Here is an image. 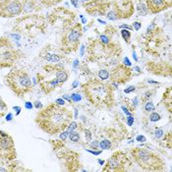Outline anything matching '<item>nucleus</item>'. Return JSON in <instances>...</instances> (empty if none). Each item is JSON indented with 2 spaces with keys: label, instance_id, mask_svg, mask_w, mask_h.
<instances>
[{
  "label": "nucleus",
  "instance_id": "nucleus-1",
  "mask_svg": "<svg viewBox=\"0 0 172 172\" xmlns=\"http://www.w3.org/2000/svg\"><path fill=\"white\" fill-rule=\"evenodd\" d=\"M72 117V112L68 108L54 102L39 109L35 122L44 133L57 135L66 130Z\"/></svg>",
  "mask_w": 172,
  "mask_h": 172
},
{
  "label": "nucleus",
  "instance_id": "nucleus-2",
  "mask_svg": "<svg viewBox=\"0 0 172 172\" xmlns=\"http://www.w3.org/2000/svg\"><path fill=\"white\" fill-rule=\"evenodd\" d=\"M86 99L97 108H110L114 104V89L111 84L100 79H89L82 86Z\"/></svg>",
  "mask_w": 172,
  "mask_h": 172
},
{
  "label": "nucleus",
  "instance_id": "nucleus-3",
  "mask_svg": "<svg viewBox=\"0 0 172 172\" xmlns=\"http://www.w3.org/2000/svg\"><path fill=\"white\" fill-rule=\"evenodd\" d=\"M4 82L18 97H24L34 88L30 75L23 69L11 70L4 78Z\"/></svg>",
  "mask_w": 172,
  "mask_h": 172
},
{
  "label": "nucleus",
  "instance_id": "nucleus-4",
  "mask_svg": "<svg viewBox=\"0 0 172 172\" xmlns=\"http://www.w3.org/2000/svg\"><path fill=\"white\" fill-rule=\"evenodd\" d=\"M135 162L146 171H163L166 168L165 162L157 153L147 149L135 147L131 150Z\"/></svg>",
  "mask_w": 172,
  "mask_h": 172
},
{
  "label": "nucleus",
  "instance_id": "nucleus-5",
  "mask_svg": "<svg viewBox=\"0 0 172 172\" xmlns=\"http://www.w3.org/2000/svg\"><path fill=\"white\" fill-rule=\"evenodd\" d=\"M83 35V30L80 23L75 24L72 27H69L63 32L61 38V50L65 54L78 50L80 46L81 38Z\"/></svg>",
  "mask_w": 172,
  "mask_h": 172
},
{
  "label": "nucleus",
  "instance_id": "nucleus-6",
  "mask_svg": "<svg viewBox=\"0 0 172 172\" xmlns=\"http://www.w3.org/2000/svg\"><path fill=\"white\" fill-rule=\"evenodd\" d=\"M22 53L14 46L11 40L6 36L0 38V68L13 67Z\"/></svg>",
  "mask_w": 172,
  "mask_h": 172
},
{
  "label": "nucleus",
  "instance_id": "nucleus-7",
  "mask_svg": "<svg viewBox=\"0 0 172 172\" xmlns=\"http://www.w3.org/2000/svg\"><path fill=\"white\" fill-rule=\"evenodd\" d=\"M17 157L13 138L4 131H0V158L11 161Z\"/></svg>",
  "mask_w": 172,
  "mask_h": 172
},
{
  "label": "nucleus",
  "instance_id": "nucleus-8",
  "mask_svg": "<svg viewBox=\"0 0 172 172\" xmlns=\"http://www.w3.org/2000/svg\"><path fill=\"white\" fill-rule=\"evenodd\" d=\"M89 54L93 57V60H99L103 57L112 58L115 54L114 52V46L110 42L108 44H104L99 40H95L89 44L88 49Z\"/></svg>",
  "mask_w": 172,
  "mask_h": 172
},
{
  "label": "nucleus",
  "instance_id": "nucleus-9",
  "mask_svg": "<svg viewBox=\"0 0 172 172\" xmlns=\"http://www.w3.org/2000/svg\"><path fill=\"white\" fill-rule=\"evenodd\" d=\"M130 165L131 161L127 154L123 151H116L106 162L103 171H126Z\"/></svg>",
  "mask_w": 172,
  "mask_h": 172
},
{
  "label": "nucleus",
  "instance_id": "nucleus-10",
  "mask_svg": "<svg viewBox=\"0 0 172 172\" xmlns=\"http://www.w3.org/2000/svg\"><path fill=\"white\" fill-rule=\"evenodd\" d=\"M21 14V0H3V1H0V17L1 18H14Z\"/></svg>",
  "mask_w": 172,
  "mask_h": 172
},
{
  "label": "nucleus",
  "instance_id": "nucleus-11",
  "mask_svg": "<svg viewBox=\"0 0 172 172\" xmlns=\"http://www.w3.org/2000/svg\"><path fill=\"white\" fill-rule=\"evenodd\" d=\"M132 69L124 64H117L113 68L111 73H109V77L111 79V83H116L118 85L126 84L131 80L132 77Z\"/></svg>",
  "mask_w": 172,
  "mask_h": 172
},
{
  "label": "nucleus",
  "instance_id": "nucleus-12",
  "mask_svg": "<svg viewBox=\"0 0 172 172\" xmlns=\"http://www.w3.org/2000/svg\"><path fill=\"white\" fill-rule=\"evenodd\" d=\"M147 10L151 14H157L171 6L170 0H147L146 1Z\"/></svg>",
  "mask_w": 172,
  "mask_h": 172
},
{
  "label": "nucleus",
  "instance_id": "nucleus-13",
  "mask_svg": "<svg viewBox=\"0 0 172 172\" xmlns=\"http://www.w3.org/2000/svg\"><path fill=\"white\" fill-rule=\"evenodd\" d=\"M39 0H23L22 1V13L23 14H32L42 10Z\"/></svg>",
  "mask_w": 172,
  "mask_h": 172
},
{
  "label": "nucleus",
  "instance_id": "nucleus-14",
  "mask_svg": "<svg viewBox=\"0 0 172 172\" xmlns=\"http://www.w3.org/2000/svg\"><path fill=\"white\" fill-rule=\"evenodd\" d=\"M39 57L42 58L43 60L47 61V62H52V63H58L60 60H62L64 58V55L62 54H55L52 53L49 50L48 46H44L39 52Z\"/></svg>",
  "mask_w": 172,
  "mask_h": 172
},
{
  "label": "nucleus",
  "instance_id": "nucleus-15",
  "mask_svg": "<svg viewBox=\"0 0 172 172\" xmlns=\"http://www.w3.org/2000/svg\"><path fill=\"white\" fill-rule=\"evenodd\" d=\"M39 86H40V88H42V89L43 91V93H46V95L52 93L53 91H55L57 88H59L61 86L56 78H55V79H52V80H48V81L40 80V81H39Z\"/></svg>",
  "mask_w": 172,
  "mask_h": 172
},
{
  "label": "nucleus",
  "instance_id": "nucleus-16",
  "mask_svg": "<svg viewBox=\"0 0 172 172\" xmlns=\"http://www.w3.org/2000/svg\"><path fill=\"white\" fill-rule=\"evenodd\" d=\"M163 100L165 102H163L165 107L168 109V111L171 112V108H172V96H171V88H167L165 91L164 95H163Z\"/></svg>",
  "mask_w": 172,
  "mask_h": 172
},
{
  "label": "nucleus",
  "instance_id": "nucleus-17",
  "mask_svg": "<svg viewBox=\"0 0 172 172\" xmlns=\"http://www.w3.org/2000/svg\"><path fill=\"white\" fill-rule=\"evenodd\" d=\"M54 73H55V78H56L57 80H58L60 85H63L65 82H67L68 78H69V75H68V73L65 71L63 68L58 69V70L55 71Z\"/></svg>",
  "mask_w": 172,
  "mask_h": 172
},
{
  "label": "nucleus",
  "instance_id": "nucleus-18",
  "mask_svg": "<svg viewBox=\"0 0 172 172\" xmlns=\"http://www.w3.org/2000/svg\"><path fill=\"white\" fill-rule=\"evenodd\" d=\"M62 0H39V2L46 8H51L59 4Z\"/></svg>",
  "mask_w": 172,
  "mask_h": 172
},
{
  "label": "nucleus",
  "instance_id": "nucleus-19",
  "mask_svg": "<svg viewBox=\"0 0 172 172\" xmlns=\"http://www.w3.org/2000/svg\"><path fill=\"white\" fill-rule=\"evenodd\" d=\"M137 10H138L139 16H146L149 13V10H147L146 3H139L137 5Z\"/></svg>",
  "mask_w": 172,
  "mask_h": 172
},
{
  "label": "nucleus",
  "instance_id": "nucleus-20",
  "mask_svg": "<svg viewBox=\"0 0 172 172\" xmlns=\"http://www.w3.org/2000/svg\"><path fill=\"white\" fill-rule=\"evenodd\" d=\"M121 35H122L123 39H124L127 43L130 42V39H131V32H129V30L123 29V30L121 31Z\"/></svg>",
  "mask_w": 172,
  "mask_h": 172
},
{
  "label": "nucleus",
  "instance_id": "nucleus-21",
  "mask_svg": "<svg viewBox=\"0 0 172 172\" xmlns=\"http://www.w3.org/2000/svg\"><path fill=\"white\" fill-rule=\"evenodd\" d=\"M101 150H108L111 147V142L109 140H102L101 142H99V146Z\"/></svg>",
  "mask_w": 172,
  "mask_h": 172
},
{
  "label": "nucleus",
  "instance_id": "nucleus-22",
  "mask_svg": "<svg viewBox=\"0 0 172 172\" xmlns=\"http://www.w3.org/2000/svg\"><path fill=\"white\" fill-rule=\"evenodd\" d=\"M69 139H70L71 142H74V143H77L80 141V134L78 132H71L69 134Z\"/></svg>",
  "mask_w": 172,
  "mask_h": 172
},
{
  "label": "nucleus",
  "instance_id": "nucleus-23",
  "mask_svg": "<svg viewBox=\"0 0 172 172\" xmlns=\"http://www.w3.org/2000/svg\"><path fill=\"white\" fill-rule=\"evenodd\" d=\"M98 78H99L100 80L104 81V80H107L109 78V72L107 70H100L98 72Z\"/></svg>",
  "mask_w": 172,
  "mask_h": 172
},
{
  "label": "nucleus",
  "instance_id": "nucleus-24",
  "mask_svg": "<svg viewBox=\"0 0 172 172\" xmlns=\"http://www.w3.org/2000/svg\"><path fill=\"white\" fill-rule=\"evenodd\" d=\"M145 110L147 112H151V111H153L154 110V104H153V101H147L146 102V105H145Z\"/></svg>",
  "mask_w": 172,
  "mask_h": 172
},
{
  "label": "nucleus",
  "instance_id": "nucleus-25",
  "mask_svg": "<svg viewBox=\"0 0 172 172\" xmlns=\"http://www.w3.org/2000/svg\"><path fill=\"white\" fill-rule=\"evenodd\" d=\"M150 120L151 122H157L158 120H160V115L157 112H153L150 115Z\"/></svg>",
  "mask_w": 172,
  "mask_h": 172
},
{
  "label": "nucleus",
  "instance_id": "nucleus-26",
  "mask_svg": "<svg viewBox=\"0 0 172 172\" xmlns=\"http://www.w3.org/2000/svg\"><path fill=\"white\" fill-rule=\"evenodd\" d=\"M99 40L100 42H102V43H104V44H108V43H110V39H109V36H107L106 35H101L100 36H99Z\"/></svg>",
  "mask_w": 172,
  "mask_h": 172
},
{
  "label": "nucleus",
  "instance_id": "nucleus-27",
  "mask_svg": "<svg viewBox=\"0 0 172 172\" xmlns=\"http://www.w3.org/2000/svg\"><path fill=\"white\" fill-rule=\"evenodd\" d=\"M163 135V131H162V129H160V128H158V129H155V132H154V136H155V138L157 139H159L161 136Z\"/></svg>",
  "mask_w": 172,
  "mask_h": 172
},
{
  "label": "nucleus",
  "instance_id": "nucleus-28",
  "mask_svg": "<svg viewBox=\"0 0 172 172\" xmlns=\"http://www.w3.org/2000/svg\"><path fill=\"white\" fill-rule=\"evenodd\" d=\"M68 136H69V132H68L67 130H64L63 132H61V133H60V139H61V140H62V141H65V140H66V138H67Z\"/></svg>",
  "mask_w": 172,
  "mask_h": 172
},
{
  "label": "nucleus",
  "instance_id": "nucleus-29",
  "mask_svg": "<svg viewBox=\"0 0 172 172\" xmlns=\"http://www.w3.org/2000/svg\"><path fill=\"white\" fill-rule=\"evenodd\" d=\"M71 100L78 102L79 100H81V96L79 95V93H73V95L71 96Z\"/></svg>",
  "mask_w": 172,
  "mask_h": 172
},
{
  "label": "nucleus",
  "instance_id": "nucleus-30",
  "mask_svg": "<svg viewBox=\"0 0 172 172\" xmlns=\"http://www.w3.org/2000/svg\"><path fill=\"white\" fill-rule=\"evenodd\" d=\"M85 136H86V139H87V143H89V141L92 140V133H91V131H89V130H86Z\"/></svg>",
  "mask_w": 172,
  "mask_h": 172
},
{
  "label": "nucleus",
  "instance_id": "nucleus-31",
  "mask_svg": "<svg viewBox=\"0 0 172 172\" xmlns=\"http://www.w3.org/2000/svg\"><path fill=\"white\" fill-rule=\"evenodd\" d=\"M142 27V23L140 22H134V25H133V29L135 31H139Z\"/></svg>",
  "mask_w": 172,
  "mask_h": 172
},
{
  "label": "nucleus",
  "instance_id": "nucleus-32",
  "mask_svg": "<svg viewBox=\"0 0 172 172\" xmlns=\"http://www.w3.org/2000/svg\"><path fill=\"white\" fill-rule=\"evenodd\" d=\"M25 107H26V109H28V110H32L34 108V105H32L31 101H26L25 102Z\"/></svg>",
  "mask_w": 172,
  "mask_h": 172
},
{
  "label": "nucleus",
  "instance_id": "nucleus-33",
  "mask_svg": "<svg viewBox=\"0 0 172 172\" xmlns=\"http://www.w3.org/2000/svg\"><path fill=\"white\" fill-rule=\"evenodd\" d=\"M135 89H136V88H135L134 86H131V87H129L128 89H124V93H130L131 92H134Z\"/></svg>",
  "mask_w": 172,
  "mask_h": 172
},
{
  "label": "nucleus",
  "instance_id": "nucleus-34",
  "mask_svg": "<svg viewBox=\"0 0 172 172\" xmlns=\"http://www.w3.org/2000/svg\"><path fill=\"white\" fill-rule=\"evenodd\" d=\"M133 123H134V117L129 115V117L127 118V124H128V126H132Z\"/></svg>",
  "mask_w": 172,
  "mask_h": 172
},
{
  "label": "nucleus",
  "instance_id": "nucleus-35",
  "mask_svg": "<svg viewBox=\"0 0 172 172\" xmlns=\"http://www.w3.org/2000/svg\"><path fill=\"white\" fill-rule=\"evenodd\" d=\"M55 103L57 104H59V105H64L65 104V100H64V98H57V99L55 100Z\"/></svg>",
  "mask_w": 172,
  "mask_h": 172
},
{
  "label": "nucleus",
  "instance_id": "nucleus-36",
  "mask_svg": "<svg viewBox=\"0 0 172 172\" xmlns=\"http://www.w3.org/2000/svg\"><path fill=\"white\" fill-rule=\"evenodd\" d=\"M153 96V92H147L146 93V96H145V99L147 100V101H149L150 100V97H151Z\"/></svg>",
  "mask_w": 172,
  "mask_h": 172
},
{
  "label": "nucleus",
  "instance_id": "nucleus-37",
  "mask_svg": "<svg viewBox=\"0 0 172 172\" xmlns=\"http://www.w3.org/2000/svg\"><path fill=\"white\" fill-rule=\"evenodd\" d=\"M34 106H35L36 109H39V110L42 108V104L40 103V101H39V100H36V101L35 102V105H34Z\"/></svg>",
  "mask_w": 172,
  "mask_h": 172
},
{
  "label": "nucleus",
  "instance_id": "nucleus-38",
  "mask_svg": "<svg viewBox=\"0 0 172 172\" xmlns=\"http://www.w3.org/2000/svg\"><path fill=\"white\" fill-rule=\"evenodd\" d=\"M98 146H99V142H97V141L93 142V143H92V145H91V147H93V149H95V150L97 149Z\"/></svg>",
  "mask_w": 172,
  "mask_h": 172
},
{
  "label": "nucleus",
  "instance_id": "nucleus-39",
  "mask_svg": "<svg viewBox=\"0 0 172 172\" xmlns=\"http://www.w3.org/2000/svg\"><path fill=\"white\" fill-rule=\"evenodd\" d=\"M123 64H124L125 66H128V67L131 66V62L129 61V59L127 58V57H126V58H124V60H123Z\"/></svg>",
  "mask_w": 172,
  "mask_h": 172
},
{
  "label": "nucleus",
  "instance_id": "nucleus-40",
  "mask_svg": "<svg viewBox=\"0 0 172 172\" xmlns=\"http://www.w3.org/2000/svg\"><path fill=\"white\" fill-rule=\"evenodd\" d=\"M137 141H138V142H142V143H144V142H146V141H147V139H146L144 136H141V135H140V136H138V137H137Z\"/></svg>",
  "mask_w": 172,
  "mask_h": 172
},
{
  "label": "nucleus",
  "instance_id": "nucleus-41",
  "mask_svg": "<svg viewBox=\"0 0 172 172\" xmlns=\"http://www.w3.org/2000/svg\"><path fill=\"white\" fill-rule=\"evenodd\" d=\"M88 151H89V153H93V154H96V155H98V154H100L101 153V150H99V151H93V150H87Z\"/></svg>",
  "mask_w": 172,
  "mask_h": 172
},
{
  "label": "nucleus",
  "instance_id": "nucleus-42",
  "mask_svg": "<svg viewBox=\"0 0 172 172\" xmlns=\"http://www.w3.org/2000/svg\"><path fill=\"white\" fill-rule=\"evenodd\" d=\"M120 29H126V30H132V28L129 27L128 25H122V26H120Z\"/></svg>",
  "mask_w": 172,
  "mask_h": 172
},
{
  "label": "nucleus",
  "instance_id": "nucleus-43",
  "mask_svg": "<svg viewBox=\"0 0 172 172\" xmlns=\"http://www.w3.org/2000/svg\"><path fill=\"white\" fill-rule=\"evenodd\" d=\"M6 171H9V169L3 167V165H0V172H6Z\"/></svg>",
  "mask_w": 172,
  "mask_h": 172
},
{
  "label": "nucleus",
  "instance_id": "nucleus-44",
  "mask_svg": "<svg viewBox=\"0 0 172 172\" xmlns=\"http://www.w3.org/2000/svg\"><path fill=\"white\" fill-rule=\"evenodd\" d=\"M12 117H13V115H12L11 113H9V114H8V115L6 116V120H7V121H11V120H12Z\"/></svg>",
  "mask_w": 172,
  "mask_h": 172
},
{
  "label": "nucleus",
  "instance_id": "nucleus-45",
  "mask_svg": "<svg viewBox=\"0 0 172 172\" xmlns=\"http://www.w3.org/2000/svg\"><path fill=\"white\" fill-rule=\"evenodd\" d=\"M14 109H15V110L17 109V113H16V115H19L20 111H21V107H20V106H15Z\"/></svg>",
  "mask_w": 172,
  "mask_h": 172
},
{
  "label": "nucleus",
  "instance_id": "nucleus-46",
  "mask_svg": "<svg viewBox=\"0 0 172 172\" xmlns=\"http://www.w3.org/2000/svg\"><path fill=\"white\" fill-rule=\"evenodd\" d=\"M133 58H134V60L137 62V61H138V58H137V55H136V52H135V50L133 51Z\"/></svg>",
  "mask_w": 172,
  "mask_h": 172
},
{
  "label": "nucleus",
  "instance_id": "nucleus-47",
  "mask_svg": "<svg viewBox=\"0 0 172 172\" xmlns=\"http://www.w3.org/2000/svg\"><path fill=\"white\" fill-rule=\"evenodd\" d=\"M122 108H123V110H124V112H125V113L127 114V115H130V112L128 111V109H127V108H125V107H124V106H123V107H122Z\"/></svg>",
  "mask_w": 172,
  "mask_h": 172
},
{
  "label": "nucleus",
  "instance_id": "nucleus-48",
  "mask_svg": "<svg viewBox=\"0 0 172 172\" xmlns=\"http://www.w3.org/2000/svg\"><path fill=\"white\" fill-rule=\"evenodd\" d=\"M77 1L78 0H71V2L73 3V5L75 6V7H77L78 6V4H77Z\"/></svg>",
  "mask_w": 172,
  "mask_h": 172
},
{
  "label": "nucleus",
  "instance_id": "nucleus-49",
  "mask_svg": "<svg viewBox=\"0 0 172 172\" xmlns=\"http://www.w3.org/2000/svg\"><path fill=\"white\" fill-rule=\"evenodd\" d=\"M84 49H85V46H81V55L83 56L84 55Z\"/></svg>",
  "mask_w": 172,
  "mask_h": 172
},
{
  "label": "nucleus",
  "instance_id": "nucleus-50",
  "mask_svg": "<svg viewBox=\"0 0 172 172\" xmlns=\"http://www.w3.org/2000/svg\"><path fill=\"white\" fill-rule=\"evenodd\" d=\"M77 86H78V82H74V84H73V89L77 88Z\"/></svg>",
  "mask_w": 172,
  "mask_h": 172
},
{
  "label": "nucleus",
  "instance_id": "nucleus-51",
  "mask_svg": "<svg viewBox=\"0 0 172 172\" xmlns=\"http://www.w3.org/2000/svg\"><path fill=\"white\" fill-rule=\"evenodd\" d=\"M12 36H13V38H15V39H17V40L20 39V36H19V35H12Z\"/></svg>",
  "mask_w": 172,
  "mask_h": 172
},
{
  "label": "nucleus",
  "instance_id": "nucleus-52",
  "mask_svg": "<svg viewBox=\"0 0 172 172\" xmlns=\"http://www.w3.org/2000/svg\"><path fill=\"white\" fill-rule=\"evenodd\" d=\"M98 163H99V164H101V165H103L104 161L103 160H100V159H98Z\"/></svg>",
  "mask_w": 172,
  "mask_h": 172
},
{
  "label": "nucleus",
  "instance_id": "nucleus-53",
  "mask_svg": "<svg viewBox=\"0 0 172 172\" xmlns=\"http://www.w3.org/2000/svg\"><path fill=\"white\" fill-rule=\"evenodd\" d=\"M135 70H137L138 72H141L140 71V68H139V67H135Z\"/></svg>",
  "mask_w": 172,
  "mask_h": 172
},
{
  "label": "nucleus",
  "instance_id": "nucleus-54",
  "mask_svg": "<svg viewBox=\"0 0 172 172\" xmlns=\"http://www.w3.org/2000/svg\"><path fill=\"white\" fill-rule=\"evenodd\" d=\"M98 22H99V23H101V24H106L105 22H103V21H101V20H98Z\"/></svg>",
  "mask_w": 172,
  "mask_h": 172
},
{
  "label": "nucleus",
  "instance_id": "nucleus-55",
  "mask_svg": "<svg viewBox=\"0 0 172 172\" xmlns=\"http://www.w3.org/2000/svg\"><path fill=\"white\" fill-rule=\"evenodd\" d=\"M89 0H83V2H88Z\"/></svg>",
  "mask_w": 172,
  "mask_h": 172
}]
</instances>
